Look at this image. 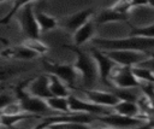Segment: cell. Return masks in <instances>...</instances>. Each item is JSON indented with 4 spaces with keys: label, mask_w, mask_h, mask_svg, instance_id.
<instances>
[{
    "label": "cell",
    "mask_w": 154,
    "mask_h": 129,
    "mask_svg": "<svg viewBox=\"0 0 154 129\" xmlns=\"http://www.w3.org/2000/svg\"><path fill=\"white\" fill-rule=\"evenodd\" d=\"M93 46L100 49H131V51H142L148 52L154 49V39L130 35L123 39H106V37H93Z\"/></svg>",
    "instance_id": "6da1fadb"
},
{
    "label": "cell",
    "mask_w": 154,
    "mask_h": 129,
    "mask_svg": "<svg viewBox=\"0 0 154 129\" xmlns=\"http://www.w3.org/2000/svg\"><path fill=\"white\" fill-rule=\"evenodd\" d=\"M94 116L89 113L82 112H70V113H55L51 116H46L42 118V122L37 125V128H48L55 125L63 127H84L93 122Z\"/></svg>",
    "instance_id": "7a4b0ae2"
},
{
    "label": "cell",
    "mask_w": 154,
    "mask_h": 129,
    "mask_svg": "<svg viewBox=\"0 0 154 129\" xmlns=\"http://www.w3.org/2000/svg\"><path fill=\"white\" fill-rule=\"evenodd\" d=\"M70 49L76 52V61H75V68L77 70V72L81 74L83 83L85 86H91L93 83H95L97 76H99V71H97V65L96 61L94 59V57L88 53H85L84 51H81L77 48V46H69Z\"/></svg>",
    "instance_id": "3957f363"
},
{
    "label": "cell",
    "mask_w": 154,
    "mask_h": 129,
    "mask_svg": "<svg viewBox=\"0 0 154 129\" xmlns=\"http://www.w3.org/2000/svg\"><path fill=\"white\" fill-rule=\"evenodd\" d=\"M17 96H18V101L22 106L23 112L26 113H31L35 116H48L54 113V111L48 106L47 101L45 99L34 96L31 94H29L24 88H17Z\"/></svg>",
    "instance_id": "277c9868"
},
{
    "label": "cell",
    "mask_w": 154,
    "mask_h": 129,
    "mask_svg": "<svg viewBox=\"0 0 154 129\" xmlns=\"http://www.w3.org/2000/svg\"><path fill=\"white\" fill-rule=\"evenodd\" d=\"M17 20L19 23L20 30L26 39H38L41 29L38 27L35 12L32 10V4L24 5L17 12Z\"/></svg>",
    "instance_id": "5b68a950"
},
{
    "label": "cell",
    "mask_w": 154,
    "mask_h": 129,
    "mask_svg": "<svg viewBox=\"0 0 154 129\" xmlns=\"http://www.w3.org/2000/svg\"><path fill=\"white\" fill-rule=\"evenodd\" d=\"M100 122L105 123L108 127H114V128H136V127H142L146 124L147 117H130L125 115H120L118 112H109L107 115H101L96 116Z\"/></svg>",
    "instance_id": "8992f818"
},
{
    "label": "cell",
    "mask_w": 154,
    "mask_h": 129,
    "mask_svg": "<svg viewBox=\"0 0 154 129\" xmlns=\"http://www.w3.org/2000/svg\"><path fill=\"white\" fill-rule=\"evenodd\" d=\"M105 51V49H103ZM109 58H112L120 66H134L149 58L148 52L131 51V49H108L105 51Z\"/></svg>",
    "instance_id": "52a82bcc"
},
{
    "label": "cell",
    "mask_w": 154,
    "mask_h": 129,
    "mask_svg": "<svg viewBox=\"0 0 154 129\" xmlns=\"http://www.w3.org/2000/svg\"><path fill=\"white\" fill-rule=\"evenodd\" d=\"M109 80L117 88H137L141 86V81L135 76L131 66L117 65L111 72Z\"/></svg>",
    "instance_id": "ba28073f"
},
{
    "label": "cell",
    "mask_w": 154,
    "mask_h": 129,
    "mask_svg": "<svg viewBox=\"0 0 154 129\" xmlns=\"http://www.w3.org/2000/svg\"><path fill=\"white\" fill-rule=\"evenodd\" d=\"M69 99V104H70V110L71 112H82V113H89L93 116H101V115H107L109 112H112V110H109V107H105L97 104L91 102L90 100H82L78 96L70 94L67 96Z\"/></svg>",
    "instance_id": "9c48e42d"
},
{
    "label": "cell",
    "mask_w": 154,
    "mask_h": 129,
    "mask_svg": "<svg viewBox=\"0 0 154 129\" xmlns=\"http://www.w3.org/2000/svg\"><path fill=\"white\" fill-rule=\"evenodd\" d=\"M90 52H91V55L94 57V59L96 61L97 71H99V77L101 78V81L107 83V81L109 80L111 72L113 71V69L118 64L112 58H109L108 54L103 49H100V48L93 46L90 48Z\"/></svg>",
    "instance_id": "30bf717a"
},
{
    "label": "cell",
    "mask_w": 154,
    "mask_h": 129,
    "mask_svg": "<svg viewBox=\"0 0 154 129\" xmlns=\"http://www.w3.org/2000/svg\"><path fill=\"white\" fill-rule=\"evenodd\" d=\"M46 68L49 71V74L55 75L59 77L63 82L69 84L70 87H73L76 83V77H77V70L75 65H69V64H55V63H46Z\"/></svg>",
    "instance_id": "8fae6325"
},
{
    "label": "cell",
    "mask_w": 154,
    "mask_h": 129,
    "mask_svg": "<svg viewBox=\"0 0 154 129\" xmlns=\"http://www.w3.org/2000/svg\"><path fill=\"white\" fill-rule=\"evenodd\" d=\"M29 94L41 98V99H48L52 96V92L49 88V76L48 75H40L36 78L29 81L24 88Z\"/></svg>",
    "instance_id": "7c38bea8"
},
{
    "label": "cell",
    "mask_w": 154,
    "mask_h": 129,
    "mask_svg": "<svg viewBox=\"0 0 154 129\" xmlns=\"http://www.w3.org/2000/svg\"><path fill=\"white\" fill-rule=\"evenodd\" d=\"M84 94L88 100H90L94 104L113 109L119 102V98L116 95L114 92H102V90H96V89H87L84 90Z\"/></svg>",
    "instance_id": "4fadbf2b"
},
{
    "label": "cell",
    "mask_w": 154,
    "mask_h": 129,
    "mask_svg": "<svg viewBox=\"0 0 154 129\" xmlns=\"http://www.w3.org/2000/svg\"><path fill=\"white\" fill-rule=\"evenodd\" d=\"M0 55L6 57V58H13V59H24V60H29V59H34L38 57V54L35 51L30 49L23 43L19 46L8 47L6 49H2L0 52Z\"/></svg>",
    "instance_id": "5bb4252c"
},
{
    "label": "cell",
    "mask_w": 154,
    "mask_h": 129,
    "mask_svg": "<svg viewBox=\"0 0 154 129\" xmlns=\"http://www.w3.org/2000/svg\"><path fill=\"white\" fill-rule=\"evenodd\" d=\"M91 13H93V10H90V8H85V10L78 11V12H76V13L69 16L67 18H65V20H64V27H65L67 30L75 33L78 28H81L83 24H85V23L89 20Z\"/></svg>",
    "instance_id": "9a60e30c"
},
{
    "label": "cell",
    "mask_w": 154,
    "mask_h": 129,
    "mask_svg": "<svg viewBox=\"0 0 154 129\" xmlns=\"http://www.w3.org/2000/svg\"><path fill=\"white\" fill-rule=\"evenodd\" d=\"M113 111L118 112L120 115L130 116V117H144L141 113L140 106L137 101H130V100H119V102L113 106Z\"/></svg>",
    "instance_id": "2e32d148"
},
{
    "label": "cell",
    "mask_w": 154,
    "mask_h": 129,
    "mask_svg": "<svg viewBox=\"0 0 154 129\" xmlns=\"http://www.w3.org/2000/svg\"><path fill=\"white\" fill-rule=\"evenodd\" d=\"M93 35H94V23L91 20H88L85 24H83L81 28H78L73 33L75 46H77V47L82 46L83 43H85L89 40H91Z\"/></svg>",
    "instance_id": "e0dca14e"
},
{
    "label": "cell",
    "mask_w": 154,
    "mask_h": 129,
    "mask_svg": "<svg viewBox=\"0 0 154 129\" xmlns=\"http://www.w3.org/2000/svg\"><path fill=\"white\" fill-rule=\"evenodd\" d=\"M128 17H129V14H123V13L114 11L112 7H107V8H103L100 11L95 22L97 24H106V23H111V22H124L128 19Z\"/></svg>",
    "instance_id": "ac0fdd59"
},
{
    "label": "cell",
    "mask_w": 154,
    "mask_h": 129,
    "mask_svg": "<svg viewBox=\"0 0 154 129\" xmlns=\"http://www.w3.org/2000/svg\"><path fill=\"white\" fill-rule=\"evenodd\" d=\"M48 106L55 112V113H70V104L67 96H54L46 99Z\"/></svg>",
    "instance_id": "d6986e66"
},
{
    "label": "cell",
    "mask_w": 154,
    "mask_h": 129,
    "mask_svg": "<svg viewBox=\"0 0 154 129\" xmlns=\"http://www.w3.org/2000/svg\"><path fill=\"white\" fill-rule=\"evenodd\" d=\"M49 88L52 92V95L54 96H69L70 92L67 87L65 86V82H63L59 77H57L53 74H49Z\"/></svg>",
    "instance_id": "ffe728a7"
},
{
    "label": "cell",
    "mask_w": 154,
    "mask_h": 129,
    "mask_svg": "<svg viewBox=\"0 0 154 129\" xmlns=\"http://www.w3.org/2000/svg\"><path fill=\"white\" fill-rule=\"evenodd\" d=\"M35 16H36V19H37L41 31H48V30L55 29L58 27V20L54 17H52L45 12L37 11V12H35Z\"/></svg>",
    "instance_id": "44dd1931"
},
{
    "label": "cell",
    "mask_w": 154,
    "mask_h": 129,
    "mask_svg": "<svg viewBox=\"0 0 154 129\" xmlns=\"http://www.w3.org/2000/svg\"><path fill=\"white\" fill-rule=\"evenodd\" d=\"M30 117H38V116H35V115H31V113H26V112H20V113H14V115L1 113L0 115V122H1V125L12 127V125L17 124L18 122H20L23 119H26V118H30Z\"/></svg>",
    "instance_id": "7402d4cb"
},
{
    "label": "cell",
    "mask_w": 154,
    "mask_h": 129,
    "mask_svg": "<svg viewBox=\"0 0 154 129\" xmlns=\"http://www.w3.org/2000/svg\"><path fill=\"white\" fill-rule=\"evenodd\" d=\"M135 76L141 81V82H146V83H154V72L143 65H134L131 66Z\"/></svg>",
    "instance_id": "603a6c76"
},
{
    "label": "cell",
    "mask_w": 154,
    "mask_h": 129,
    "mask_svg": "<svg viewBox=\"0 0 154 129\" xmlns=\"http://www.w3.org/2000/svg\"><path fill=\"white\" fill-rule=\"evenodd\" d=\"M32 1H36V0H13L12 2V7L10 8L8 13H6L2 18H0V24H8V22L13 18L14 14H17V12L26 4H30Z\"/></svg>",
    "instance_id": "cb8c5ba5"
},
{
    "label": "cell",
    "mask_w": 154,
    "mask_h": 129,
    "mask_svg": "<svg viewBox=\"0 0 154 129\" xmlns=\"http://www.w3.org/2000/svg\"><path fill=\"white\" fill-rule=\"evenodd\" d=\"M23 45H25L26 47H29L30 49L35 51L38 55L45 54L48 51V47L46 43H43L42 41H40L38 39H25L23 41Z\"/></svg>",
    "instance_id": "d4e9b609"
},
{
    "label": "cell",
    "mask_w": 154,
    "mask_h": 129,
    "mask_svg": "<svg viewBox=\"0 0 154 129\" xmlns=\"http://www.w3.org/2000/svg\"><path fill=\"white\" fill-rule=\"evenodd\" d=\"M130 35H136V36H143V37H153L154 39V23L140 28H131Z\"/></svg>",
    "instance_id": "484cf974"
},
{
    "label": "cell",
    "mask_w": 154,
    "mask_h": 129,
    "mask_svg": "<svg viewBox=\"0 0 154 129\" xmlns=\"http://www.w3.org/2000/svg\"><path fill=\"white\" fill-rule=\"evenodd\" d=\"M116 95L120 100H130V101H137L138 94L134 92V88H118V90L114 92Z\"/></svg>",
    "instance_id": "4316f807"
},
{
    "label": "cell",
    "mask_w": 154,
    "mask_h": 129,
    "mask_svg": "<svg viewBox=\"0 0 154 129\" xmlns=\"http://www.w3.org/2000/svg\"><path fill=\"white\" fill-rule=\"evenodd\" d=\"M114 11L123 13V14H129L130 10L132 8L131 6V0H118L113 4V6H111Z\"/></svg>",
    "instance_id": "83f0119b"
},
{
    "label": "cell",
    "mask_w": 154,
    "mask_h": 129,
    "mask_svg": "<svg viewBox=\"0 0 154 129\" xmlns=\"http://www.w3.org/2000/svg\"><path fill=\"white\" fill-rule=\"evenodd\" d=\"M13 101V96L8 93H0V112H2V110Z\"/></svg>",
    "instance_id": "f1b7e54d"
},
{
    "label": "cell",
    "mask_w": 154,
    "mask_h": 129,
    "mask_svg": "<svg viewBox=\"0 0 154 129\" xmlns=\"http://www.w3.org/2000/svg\"><path fill=\"white\" fill-rule=\"evenodd\" d=\"M143 90H144V94L147 95V98L149 99L150 105L154 110V88L152 87V83H147V86L143 87Z\"/></svg>",
    "instance_id": "f546056e"
},
{
    "label": "cell",
    "mask_w": 154,
    "mask_h": 129,
    "mask_svg": "<svg viewBox=\"0 0 154 129\" xmlns=\"http://www.w3.org/2000/svg\"><path fill=\"white\" fill-rule=\"evenodd\" d=\"M138 65H143V66H147V68H149L153 72H154V54L152 55V57H149L148 59H146L144 61H142V63H140Z\"/></svg>",
    "instance_id": "4dcf8cb0"
},
{
    "label": "cell",
    "mask_w": 154,
    "mask_h": 129,
    "mask_svg": "<svg viewBox=\"0 0 154 129\" xmlns=\"http://www.w3.org/2000/svg\"><path fill=\"white\" fill-rule=\"evenodd\" d=\"M143 5H148V0H131V6L132 7L143 6Z\"/></svg>",
    "instance_id": "1f68e13d"
},
{
    "label": "cell",
    "mask_w": 154,
    "mask_h": 129,
    "mask_svg": "<svg viewBox=\"0 0 154 129\" xmlns=\"http://www.w3.org/2000/svg\"><path fill=\"white\" fill-rule=\"evenodd\" d=\"M148 5L152 6V7H154V0H148Z\"/></svg>",
    "instance_id": "d6a6232c"
},
{
    "label": "cell",
    "mask_w": 154,
    "mask_h": 129,
    "mask_svg": "<svg viewBox=\"0 0 154 129\" xmlns=\"http://www.w3.org/2000/svg\"><path fill=\"white\" fill-rule=\"evenodd\" d=\"M5 1H7V0H0V4H2V2H5Z\"/></svg>",
    "instance_id": "836d02e7"
}]
</instances>
